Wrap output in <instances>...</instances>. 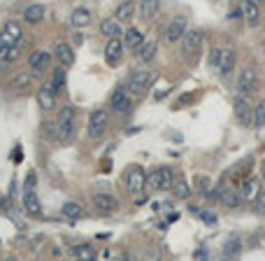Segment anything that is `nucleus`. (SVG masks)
<instances>
[{"label": "nucleus", "instance_id": "18", "mask_svg": "<svg viewBox=\"0 0 265 261\" xmlns=\"http://www.w3.org/2000/svg\"><path fill=\"white\" fill-rule=\"evenodd\" d=\"M68 254L72 256V259H84V261H93L95 256H98V252L93 250V245H72L70 250H68Z\"/></svg>", "mask_w": 265, "mask_h": 261}, {"label": "nucleus", "instance_id": "35", "mask_svg": "<svg viewBox=\"0 0 265 261\" xmlns=\"http://www.w3.org/2000/svg\"><path fill=\"white\" fill-rule=\"evenodd\" d=\"M240 252H242V243H240L238 238L230 240V243H226V247H223V254L226 256H238Z\"/></svg>", "mask_w": 265, "mask_h": 261}, {"label": "nucleus", "instance_id": "19", "mask_svg": "<svg viewBox=\"0 0 265 261\" xmlns=\"http://www.w3.org/2000/svg\"><path fill=\"white\" fill-rule=\"evenodd\" d=\"M30 72H17L14 77L10 79V91H17V94H26L30 89Z\"/></svg>", "mask_w": 265, "mask_h": 261}, {"label": "nucleus", "instance_id": "31", "mask_svg": "<svg viewBox=\"0 0 265 261\" xmlns=\"http://www.w3.org/2000/svg\"><path fill=\"white\" fill-rule=\"evenodd\" d=\"M221 203H226L228 208H238L240 206V194L235 189H223L221 191Z\"/></svg>", "mask_w": 265, "mask_h": 261}, {"label": "nucleus", "instance_id": "12", "mask_svg": "<svg viewBox=\"0 0 265 261\" xmlns=\"http://www.w3.org/2000/svg\"><path fill=\"white\" fill-rule=\"evenodd\" d=\"M123 42L119 38H110L107 40V45H105V59L110 66H119V61H121V56H123Z\"/></svg>", "mask_w": 265, "mask_h": 261}, {"label": "nucleus", "instance_id": "13", "mask_svg": "<svg viewBox=\"0 0 265 261\" xmlns=\"http://www.w3.org/2000/svg\"><path fill=\"white\" fill-rule=\"evenodd\" d=\"M93 208L103 215H112V212L119 208V200L114 198L112 194H95L93 196Z\"/></svg>", "mask_w": 265, "mask_h": 261}, {"label": "nucleus", "instance_id": "7", "mask_svg": "<svg viewBox=\"0 0 265 261\" xmlns=\"http://www.w3.org/2000/svg\"><path fill=\"white\" fill-rule=\"evenodd\" d=\"M188 31V19L186 17H175L165 28V42L168 45H175L184 38V33Z\"/></svg>", "mask_w": 265, "mask_h": 261}, {"label": "nucleus", "instance_id": "24", "mask_svg": "<svg viewBox=\"0 0 265 261\" xmlns=\"http://www.w3.org/2000/svg\"><path fill=\"white\" fill-rule=\"evenodd\" d=\"M70 23L75 28H84L91 23V10H86V7H77V10L72 12V17H70Z\"/></svg>", "mask_w": 265, "mask_h": 261}, {"label": "nucleus", "instance_id": "34", "mask_svg": "<svg viewBox=\"0 0 265 261\" xmlns=\"http://www.w3.org/2000/svg\"><path fill=\"white\" fill-rule=\"evenodd\" d=\"M258 182H256V180H247V182L242 184V194H244V198H256V194H258Z\"/></svg>", "mask_w": 265, "mask_h": 261}, {"label": "nucleus", "instance_id": "16", "mask_svg": "<svg viewBox=\"0 0 265 261\" xmlns=\"http://www.w3.org/2000/svg\"><path fill=\"white\" fill-rule=\"evenodd\" d=\"M21 38H23V33H21L19 21H7L5 28H3V42H7V45H19Z\"/></svg>", "mask_w": 265, "mask_h": 261}, {"label": "nucleus", "instance_id": "9", "mask_svg": "<svg viewBox=\"0 0 265 261\" xmlns=\"http://www.w3.org/2000/svg\"><path fill=\"white\" fill-rule=\"evenodd\" d=\"M56 91H54V86H51V82H44L42 86H40V91H38V105H40V110H44V112H49V110H54L56 107Z\"/></svg>", "mask_w": 265, "mask_h": 261}, {"label": "nucleus", "instance_id": "27", "mask_svg": "<svg viewBox=\"0 0 265 261\" xmlns=\"http://www.w3.org/2000/svg\"><path fill=\"white\" fill-rule=\"evenodd\" d=\"M156 49H158V45H156V42H142V45L138 47V59H140L142 63L154 61Z\"/></svg>", "mask_w": 265, "mask_h": 261}, {"label": "nucleus", "instance_id": "33", "mask_svg": "<svg viewBox=\"0 0 265 261\" xmlns=\"http://www.w3.org/2000/svg\"><path fill=\"white\" fill-rule=\"evenodd\" d=\"M254 126L256 128H263L265 126V98L254 107Z\"/></svg>", "mask_w": 265, "mask_h": 261}, {"label": "nucleus", "instance_id": "26", "mask_svg": "<svg viewBox=\"0 0 265 261\" xmlns=\"http://www.w3.org/2000/svg\"><path fill=\"white\" fill-rule=\"evenodd\" d=\"M132 14H135V3H132V0H123L114 12V17L119 19V21H130Z\"/></svg>", "mask_w": 265, "mask_h": 261}, {"label": "nucleus", "instance_id": "43", "mask_svg": "<svg viewBox=\"0 0 265 261\" xmlns=\"http://www.w3.org/2000/svg\"><path fill=\"white\" fill-rule=\"evenodd\" d=\"M256 3H265V0H256Z\"/></svg>", "mask_w": 265, "mask_h": 261}, {"label": "nucleus", "instance_id": "25", "mask_svg": "<svg viewBox=\"0 0 265 261\" xmlns=\"http://www.w3.org/2000/svg\"><path fill=\"white\" fill-rule=\"evenodd\" d=\"M61 212L63 217H68V222H75V219H79L84 215V208L79 203H75V200H68V203H63Z\"/></svg>", "mask_w": 265, "mask_h": 261}, {"label": "nucleus", "instance_id": "15", "mask_svg": "<svg viewBox=\"0 0 265 261\" xmlns=\"http://www.w3.org/2000/svg\"><path fill=\"white\" fill-rule=\"evenodd\" d=\"M240 10H242V19H247V23L256 26L260 21V10H258V3L256 0H242L240 3Z\"/></svg>", "mask_w": 265, "mask_h": 261}, {"label": "nucleus", "instance_id": "23", "mask_svg": "<svg viewBox=\"0 0 265 261\" xmlns=\"http://www.w3.org/2000/svg\"><path fill=\"white\" fill-rule=\"evenodd\" d=\"M144 42V35L140 33L138 28H128L126 33H123V45L128 47V49H135L138 51V47Z\"/></svg>", "mask_w": 265, "mask_h": 261}, {"label": "nucleus", "instance_id": "21", "mask_svg": "<svg viewBox=\"0 0 265 261\" xmlns=\"http://www.w3.org/2000/svg\"><path fill=\"white\" fill-rule=\"evenodd\" d=\"M54 54H56V59L61 61V66H72V63H75V51H72V47L68 45V42H58Z\"/></svg>", "mask_w": 265, "mask_h": 261}, {"label": "nucleus", "instance_id": "41", "mask_svg": "<svg viewBox=\"0 0 265 261\" xmlns=\"http://www.w3.org/2000/svg\"><path fill=\"white\" fill-rule=\"evenodd\" d=\"M263 187H265V170H263Z\"/></svg>", "mask_w": 265, "mask_h": 261}, {"label": "nucleus", "instance_id": "4", "mask_svg": "<svg viewBox=\"0 0 265 261\" xmlns=\"http://www.w3.org/2000/svg\"><path fill=\"white\" fill-rule=\"evenodd\" d=\"M147 178H149V175H147V170H144L142 166H130L126 172V189L138 196L140 191L147 187Z\"/></svg>", "mask_w": 265, "mask_h": 261}, {"label": "nucleus", "instance_id": "36", "mask_svg": "<svg viewBox=\"0 0 265 261\" xmlns=\"http://www.w3.org/2000/svg\"><path fill=\"white\" fill-rule=\"evenodd\" d=\"M68 122H75V107H70V105L61 107V112H58V122L56 124H68Z\"/></svg>", "mask_w": 265, "mask_h": 261}, {"label": "nucleus", "instance_id": "30", "mask_svg": "<svg viewBox=\"0 0 265 261\" xmlns=\"http://www.w3.org/2000/svg\"><path fill=\"white\" fill-rule=\"evenodd\" d=\"M49 82H51V86H54L56 94H63V89H65V66L56 68Z\"/></svg>", "mask_w": 265, "mask_h": 261}, {"label": "nucleus", "instance_id": "42", "mask_svg": "<svg viewBox=\"0 0 265 261\" xmlns=\"http://www.w3.org/2000/svg\"><path fill=\"white\" fill-rule=\"evenodd\" d=\"M0 40H3V31H0Z\"/></svg>", "mask_w": 265, "mask_h": 261}, {"label": "nucleus", "instance_id": "14", "mask_svg": "<svg viewBox=\"0 0 265 261\" xmlns=\"http://www.w3.org/2000/svg\"><path fill=\"white\" fill-rule=\"evenodd\" d=\"M23 210H26L28 217L42 215V206H40V198L35 194V189H23Z\"/></svg>", "mask_w": 265, "mask_h": 261}, {"label": "nucleus", "instance_id": "28", "mask_svg": "<svg viewBox=\"0 0 265 261\" xmlns=\"http://www.w3.org/2000/svg\"><path fill=\"white\" fill-rule=\"evenodd\" d=\"M58 126V133H56V140L61 144L70 142L72 138H75V122H68V124H56Z\"/></svg>", "mask_w": 265, "mask_h": 261}, {"label": "nucleus", "instance_id": "3", "mask_svg": "<svg viewBox=\"0 0 265 261\" xmlns=\"http://www.w3.org/2000/svg\"><path fill=\"white\" fill-rule=\"evenodd\" d=\"M233 110H235V119L244 126H251L254 124V105H251V100L249 96H235V103H233Z\"/></svg>", "mask_w": 265, "mask_h": 261}, {"label": "nucleus", "instance_id": "2", "mask_svg": "<svg viewBox=\"0 0 265 261\" xmlns=\"http://www.w3.org/2000/svg\"><path fill=\"white\" fill-rule=\"evenodd\" d=\"M107 126H110V117H107L105 110H93L91 117H88V138L98 140L105 135Z\"/></svg>", "mask_w": 265, "mask_h": 261}, {"label": "nucleus", "instance_id": "38", "mask_svg": "<svg viewBox=\"0 0 265 261\" xmlns=\"http://www.w3.org/2000/svg\"><path fill=\"white\" fill-rule=\"evenodd\" d=\"M198 215H200V219H203L207 226H214L216 222H219V217L214 215V212H205V210H198Z\"/></svg>", "mask_w": 265, "mask_h": 261}, {"label": "nucleus", "instance_id": "17", "mask_svg": "<svg viewBox=\"0 0 265 261\" xmlns=\"http://www.w3.org/2000/svg\"><path fill=\"white\" fill-rule=\"evenodd\" d=\"M235 49H221V61L219 66H216V70H219L221 77H228V72L235 68Z\"/></svg>", "mask_w": 265, "mask_h": 261}, {"label": "nucleus", "instance_id": "40", "mask_svg": "<svg viewBox=\"0 0 265 261\" xmlns=\"http://www.w3.org/2000/svg\"><path fill=\"white\" fill-rule=\"evenodd\" d=\"M195 187H198L200 191H207V189H210V180L200 175V178H195Z\"/></svg>", "mask_w": 265, "mask_h": 261}, {"label": "nucleus", "instance_id": "6", "mask_svg": "<svg viewBox=\"0 0 265 261\" xmlns=\"http://www.w3.org/2000/svg\"><path fill=\"white\" fill-rule=\"evenodd\" d=\"M149 84H151V72L149 70H138V72H132L130 75L126 89L130 96H142V91L149 89Z\"/></svg>", "mask_w": 265, "mask_h": 261}, {"label": "nucleus", "instance_id": "5", "mask_svg": "<svg viewBox=\"0 0 265 261\" xmlns=\"http://www.w3.org/2000/svg\"><path fill=\"white\" fill-rule=\"evenodd\" d=\"M49 61H51V54L47 49H38L28 56V68H30V75L33 77H42L44 72L49 70Z\"/></svg>", "mask_w": 265, "mask_h": 261}, {"label": "nucleus", "instance_id": "22", "mask_svg": "<svg viewBox=\"0 0 265 261\" xmlns=\"http://www.w3.org/2000/svg\"><path fill=\"white\" fill-rule=\"evenodd\" d=\"M100 33L107 35V38H119V35H123L119 19H103V21H100Z\"/></svg>", "mask_w": 265, "mask_h": 261}, {"label": "nucleus", "instance_id": "29", "mask_svg": "<svg viewBox=\"0 0 265 261\" xmlns=\"http://www.w3.org/2000/svg\"><path fill=\"white\" fill-rule=\"evenodd\" d=\"M142 17L144 19H156L160 12V0H142Z\"/></svg>", "mask_w": 265, "mask_h": 261}, {"label": "nucleus", "instance_id": "32", "mask_svg": "<svg viewBox=\"0 0 265 261\" xmlns=\"http://www.w3.org/2000/svg\"><path fill=\"white\" fill-rule=\"evenodd\" d=\"M172 191H175L177 198H182V200H186L188 196H191V187H188V184L184 182V180H179V182L172 184Z\"/></svg>", "mask_w": 265, "mask_h": 261}, {"label": "nucleus", "instance_id": "1", "mask_svg": "<svg viewBox=\"0 0 265 261\" xmlns=\"http://www.w3.org/2000/svg\"><path fill=\"white\" fill-rule=\"evenodd\" d=\"M172 184H175V178H172V170L170 168H156L154 172H151L149 178H147V187L154 191H165V189H172Z\"/></svg>", "mask_w": 265, "mask_h": 261}, {"label": "nucleus", "instance_id": "8", "mask_svg": "<svg viewBox=\"0 0 265 261\" xmlns=\"http://www.w3.org/2000/svg\"><path fill=\"white\" fill-rule=\"evenodd\" d=\"M110 107H112V112H116V114H128L130 107H132V100H130L128 89H116L114 94H112Z\"/></svg>", "mask_w": 265, "mask_h": 261}, {"label": "nucleus", "instance_id": "10", "mask_svg": "<svg viewBox=\"0 0 265 261\" xmlns=\"http://www.w3.org/2000/svg\"><path fill=\"white\" fill-rule=\"evenodd\" d=\"M256 91V72L251 68H244L238 77V94L240 96H251Z\"/></svg>", "mask_w": 265, "mask_h": 261}, {"label": "nucleus", "instance_id": "37", "mask_svg": "<svg viewBox=\"0 0 265 261\" xmlns=\"http://www.w3.org/2000/svg\"><path fill=\"white\" fill-rule=\"evenodd\" d=\"M254 210L258 212V215H265V189H260L258 194H256V198H254Z\"/></svg>", "mask_w": 265, "mask_h": 261}, {"label": "nucleus", "instance_id": "11", "mask_svg": "<svg viewBox=\"0 0 265 261\" xmlns=\"http://www.w3.org/2000/svg\"><path fill=\"white\" fill-rule=\"evenodd\" d=\"M200 47H203V35L198 33V31H186L182 38V49L186 56H195L200 51Z\"/></svg>", "mask_w": 265, "mask_h": 261}, {"label": "nucleus", "instance_id": "20", "mask_svg": "<svg viewBox=\"0 0 265 261\" xmlns=\"http://www.w3.org/2000/svg\"><path fill=\"white\" fill-rule=\"evenodd\" d=\"M44 14H47V7L44 5H28L26 10H23V21L26 23H40L44 19Z\"/></svg>", "mask_w": 265, "mask_h": 261}, {"label": "nucleus", "instance_id": "39", "mask_svg": "<svg viewBox=\"0 0 265 261\" xmlns=\"http://www.w3.org/2000/svg\"><path fill=\"white\" fill-rule=\"evenodd\" d=\"M219 61H221V49H212L210 51V66L216 68L219 66Z\"/></svg>", "mask_w": 265, "mask_h": 261}]
</instances>
